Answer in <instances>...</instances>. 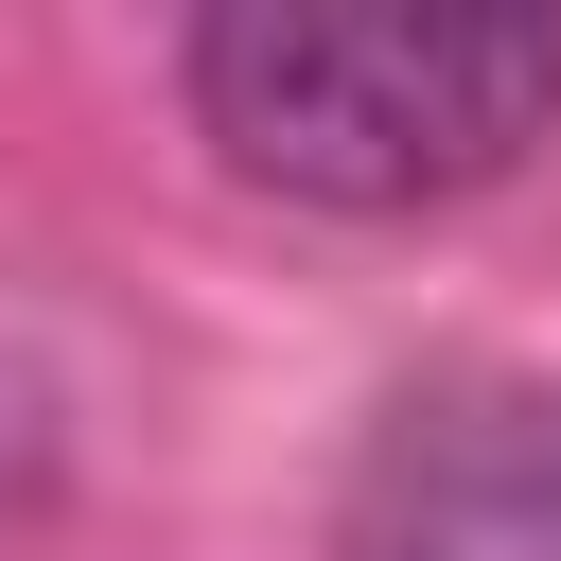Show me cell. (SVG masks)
<instances>
[{
    "mask_svg": "<svg viewBox=\"0 0 561 561\" xmlns=\"http://www.w3.org/2000/svg\"><path fill=\"white\" fill-rule=\"evenodd\" d=\"M351 561H561V386H403L333 508Z\"/></svg>",
    "mask_w": 561,
    "mask_h": 561,
    "instance_id": "2",
    "label": "cell"
},
{
    "mask_svg": "<svg viewBox=\"0 0 561 561\" xmlns=\"http://www.w3.org/2000/svg\"><path fill=\"white\" fill-rule=\"evenodd\" d=\"M193 140L245 193L298 210H456L491 175H526L561 140V18L491 0V18H403V0H228L175 35Z\"/></svg>",
    "mask_w": 561,
    "mask_h": 561,
    "instance_id": "1",
    "label": "cell"
}]
</instances>
